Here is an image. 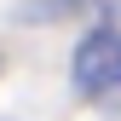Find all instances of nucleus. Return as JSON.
I'll return each mask as SVG.
<instances>
[{"label": "nucleus", "mask_w": 121, "mask_h": 121, "mask_svg": "<svg viewBox=\"0 0 121 121\" xmlns=\"http://www.w3.org/2000/svg\"><path fill=\"white\" fill-rule=\"evenodd\" d=\"M69 81L81 98L121 104V17H104L81 35V46L69 58Z\"/></svg>", "instance_id": "f257e3e1"}]
</instances>
